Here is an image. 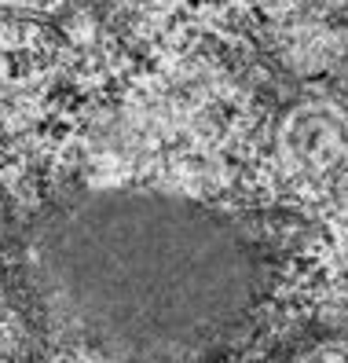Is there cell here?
<instances>
[{
	"label": "cell",
	"mask_w": 348,
	"mask_h": 363,
	"mask_svg": "<svg viewBox=\"0 0 348 363\" xmlns=\"http://www.w3.org/2000/svg\"><path fill=\"white\" fill-rule=\"evenodd\" d=\"M23 268L59 337L121 363H191L246 323L264 257L224 213L92 191L33 224Z\"/></svg>",
	"instance_id": "cell-1"
}]
</instances>
